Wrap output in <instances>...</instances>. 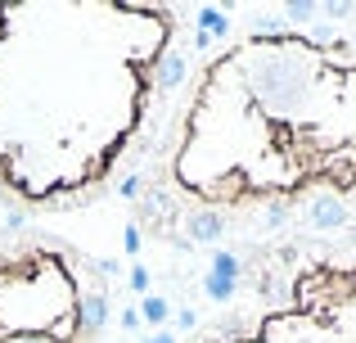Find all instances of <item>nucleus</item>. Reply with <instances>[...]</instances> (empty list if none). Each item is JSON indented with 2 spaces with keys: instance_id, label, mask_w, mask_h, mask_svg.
<instances>
[{
  "instance_id": "1",
  "label": "nucleus",
  "mask_w": 356,
  "mask_h": 343,
  "mask_svg": "<svg viewBox=\"0 0 356 343\" xmlns=\"http://www.w3.org/2000/svg\"><path fill=\"white\" fill-rule=\"evenodd\" d=\"M140 163L136 217L172 244L312 230L321 208L356 235V32L280 23L221 45Z\"/></svg>"
},
{
  "instance_id": "2",
  "label": "nucleus",
  "mask_w": 356,
  "mask_h": 343,
  "mask_svg": "<svg viewBox=\"0 0 356 343\" xmlns=\"http://www.w3.org/2000/svg\"><path fill=\"white\" fill-rule=\"evenodd\" d=\"M181 32L172 5H0V208L36 217L104 199L154 145Z\"/></svg>"
},
{
  "instance_id": "3",
  "label": "nucleus",
  "mask_w": 356,
  "mask_h": 343,
  "mask_svg": "<svg viewBox=\"0 0 356 343\" xmlns=\"http://www.w3.org/2000/svg\"><path fill=\"white\" fill-rule=\"evenodd\" d=\"M217 312L181 343H356V235L235 239Z\"/></svg>"
},
{
  "instance_id": "4",
  "label": "nucleus",
  "mask_w": 356,
  "mask_h": 343,
  "mask_svg": "<svg viewBox=\"0 0 356 343\" xmlns=\"http://www.w3.org/2000/svg\"><path fill=\"white\" fill-rule=\"evenodd\" d=\"M108 262L32 221L0 226V343H104Z\"/></svg>"
}]
</instances>
